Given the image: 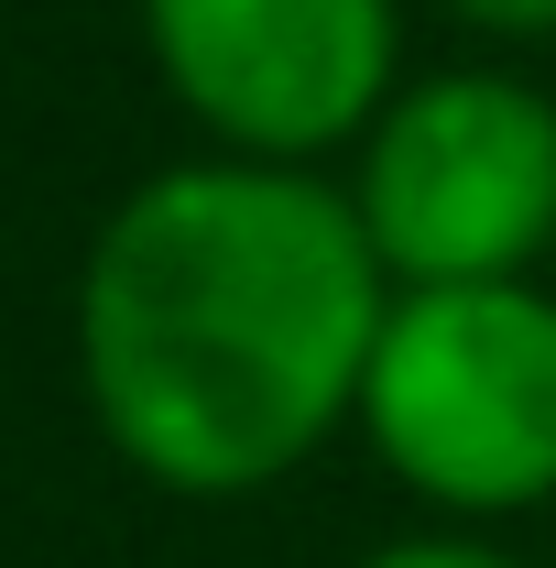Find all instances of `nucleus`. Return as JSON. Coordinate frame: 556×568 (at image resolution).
Returning a JSON list of instances; mask_svg holds the SVG:
<instances>
[{
    "label": "nucleus",
    "instance_id": "423d86ee",
    "mask_svg": "<svg viewBox=\"0 0 556 568\" xmlns=\"http://www.w3.org/2000/svg\"><path fill=\"white\" fill-rule=\"evenodd\" d=\"M459 11L491 33H556V0H459Z\"/></svg>",
    "mask_w": 556,
    "mask_h": 568
},
{
    "label": "nucleus",
    "instance_id": "f03ea898",
    "mask_svg": "<svg viewBox=\"0 0 556 568\" xmlns=\"http://www.w3.org/2000/svg\"><path fill=\"white\" fill-rule=\"evenodd\" d=\"M360 426L393 481L459 514H524L556 493V295L425 284L393 295L360 383Z\"/></svg>",
    "mask_w": 556,
    "mask_h": 568
},
{
    "label": "nucleus",
    "instance_id": "20e7f679",
    "mask_svg": "<svg viewBox=\"0 0 556 568\" xmlns=\"http://www.w3.org/2000/svg\"><path fill=\"white\" fill-rule=\"evenodd\" d=\"M164 88L240 164H295L393 110V0H142Z\"/></svg>",
    "mask_w": 556,
    "mask_h": 568
},
{
    "label": "nucleus",
    "instance_id": "f257e3e1",
    "mask_svg": "<svg viewBox=\"0 0 556 568\" xmlns=\"http://www.w3.org/2000/svg\"><path fill=\"white\" fill-rule=\"evenodd\" d=\"M393 274L349 197L295 164H175L132 186L87 284L76 361L110 448L164 493H262L360 416Z\"/></svg>",
    "mask_w": 556,
    "mask_h": 568
},
{
    "label": "nucleus",
    "instance_id": "39448f33",
    "mask_svg": "<svg viewBox=\"0 0 556 568\" xmlns=\"http://www.w3.org/2000/svg\"><path fill=\"white\" fill-rule=\"evenodd\" d=\"M360 568H513L502 547H459V536H425V547H382V558H360Z\"/></svg>",
    "mask_w": 556,
    "mask_h": 568
},
{
    "label": "nucleus",
    "instance_id": "7ed1b4c3",
    "mask_svg": "<svg viewBox=\"0 0 556 568\" xmlns=\"http://www.w3.org/2000/svg\"><path fill=\"white\" fill-rule=\"evenodd\" d=\"M349 209L371 230L382 274L425 295V284H513L556 241V99L502 67H459L404 88Z\"/></svg>",
    "mask_w": 556,
    "mask_h": 568
}]
</instances>
